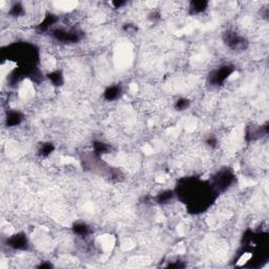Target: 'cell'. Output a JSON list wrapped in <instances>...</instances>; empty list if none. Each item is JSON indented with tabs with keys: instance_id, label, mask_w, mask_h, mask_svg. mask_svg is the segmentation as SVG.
I'll use <instances>...</instances> for the list:
<instances>
[{
	"instance_id": "6da1fadb",
	"label": "cell",
	"mask_w": 269,
	"mask_h": 269,
	"mask_svg": "<svg viewBox=\"0 0 269 269\" xmlns=\"http://www.w3.org/2000/svg\"><path fill=\"white\" fill-rule=\"evenodd\" d=\"M118 95H119V89L116 88H109L108 91L106 92V98L112 100V99L117 98Z\"/></svg>"
}]
</instances>
